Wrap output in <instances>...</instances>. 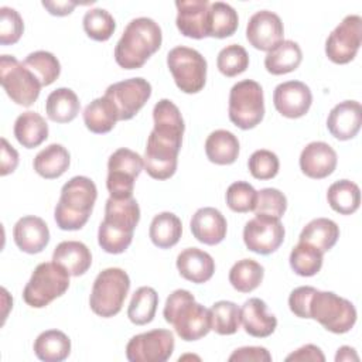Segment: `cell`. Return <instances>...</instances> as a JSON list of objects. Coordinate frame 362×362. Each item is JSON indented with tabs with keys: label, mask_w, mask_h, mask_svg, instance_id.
<instances>
[{
	"label": "cell",
	"mask_w": 362,
	"mask_h": 362,
	"mask_svg": "<svg viewBox=\"0 0 362 362\" xmlns=\"http://www.w3.org/2000/svg\"><path fill=\"white\" fill-rule=\"evenodd\" d=\"M303 59L300 45L291 40H283L264 57V66L273 75H283L294 71Z\"/></svg>",
	"instance_id": "31"
},
{
	"label": "cell",
	"mask_w": 362,
	"mask_h": 362,
	"mask_svg": "<svg viewBox=\"0 0 362 362\" xmlns=\"http://www.w3.org/2000/svg\"><path fill=\"white\" fill-rule=\"evenodd\" d=\"M211 313V329L219 335H232L240 325V308L226 300H221L212 304Z\"/></svg>",
	"instance_id": "41"
},
{
	"label": "cell",
	"mask_w": 362,
	"mask_h": 362,
	"mask_svg": "<svg viewBox=\"0 0 362 362\" xmlns=\"http://www.w3.org/2000/svg\"><path fill=\"white\" fill-rule=\"evenodd\" d=\"M337 153L325 141L308 143L300 154V168L310 178H325L337 167Z\"/></svg>",
	"instance_id": "21"
},
{
	"label": "cell",
	"mask_w": 362,
	"mask_h": 362,
	"mask_svg": "<svg viewBox=\"0 0 362 362\" xmlns=\"http://www.w3.org/2000/svg\"><path fill=\"white\" fill-rule=\"evenodd\" d=\"M23 64L34 74L41 86L51 85L61 72V65L58 58L48 51H34L27 55Z\"/></svg>",
	"instance_id": "42"
},
{
	"label": "cell",
	"mask_w": 362,
	"mask_h": 362,
	"mask_svg": "<svg viewBox=\"0 0 362 362\" xmlns=\"http://www.w3.org/2000/svg\"><path fill=\"white\" fill-rule=\"evenodd\" d=\"M339 238V228L338 225L328 218H317L310 221L301 230L298 242H305L322 253L332 249Z\"/></svg>",
	"instance_id": "34"
},
{
	"label": "cell",
	"mask_w": 362,
	"mask_h": 362,
	"mask_svg": "<svg viewBox=\"0 0 362 362\" xmlns=\"http://www.w3.org/2000/svg\"><path fill=\"white\" fill-rule=\"evenodd\" d=\"M96 197L98 189L95 182L85 175L72 177L65 182L54 211L58 228L62 230L81 229L92 214Z\"/></svg>",
	"instance_id": "5"
},
{
	"label": "cell",
	"mask_w": 362,
	"mask_h": 362,
	"mask_svg": "<svg viewBox=\"0 0 362 362\" xmlns=\"http://www.w3.org/2000/svg\"><path fill=\"white\" fill-rule=\"evenodd\" d=\"M0 82L8 98L20 106H31L40 96L41 83L16 57H0Z\"/></svg>",
	"instance_id": "11"
},
{
	"label": "cell",
	"mask_w": 362,
	"mask_h": 362,
	"mask_svg": "<svg viewBox=\"0 0 362 362\" xmlns=\"http://www.w3.org/2000/svg\"><path fill=\"white\" fill-rule=\"evenodd\" d=\"M119 120L117 110L112 100L105 95L93 99L83 110V122L92 133H107Z\"/></svg>",
	"instance_id": "32"
},
{
	"label": "cell",
	"mask_w": 362,
	"mask_h": 362,
	"mask_svg": "<svg viewBox=\"0 0 362 362\" xmlns=\"http://www.w3.org/2000/svg\"><path fill=\"white\" fill-rule=\"evenodd\" d=\"M284 233V226L279 218L256 214L243 228V242L255 253L270 255L280 247Z\"/></svg>",
	"instance_id": "15"
},
{
	"label": "cell",
	"mask_w": 362,
	"mask_h": 362,
	"mask_svg": "<svg viewBox=\"0 0 362 362\" xmlns=\"http://www.w3.org/2000/svg\"><path fill=\"white\" fill-rule=\"evenodd\" d=\"M322 256L324 253L315 246L298 242L290 253V266L298 276L310 277L321 270Z\"/></svg>",
	"instance_id": "40"
},
{
	"label": "cell",
	"mask_w": 362,
	"mask_h": 362,
	"mask_svg": "<svg viewBox=\"0 0 362 362\" xmlns=\"http://www.w3.org/2000/svg\"><path fill=\"white\" fill-rule=\"evenodd\" d=\"M180 274L197 284L208 281L215 272V262L209 253L198 247H187L177 256Z\"/></svg>",
	"instance_id": "25"
},
{
	"label": "cell",
	"mask_w": 362,
	"mask_h": 362,
	"mask_svg": "<svg viewBox=\"0 0 362 362\" xmlns=\"http://www.w3.org/2000/svg\"><path fill=\"white\" fill-rule=\"evenodd\" d=\"M327 199L335 212L351 215L359 208L361 191L355 182L349 180H339L328 187Z\"/></svg>",
	"instance_id": "36"
},
{
	"label": "cell",
	"mask_w": 362,
	"mask_h": 362,
	"mask_svg": "<svg viewBox=\"0 0 362 362\" xmlns=\"http://www.w3.org/2000/svg\"><path fill=\"white\" fill-rule=\"evenodd\" d=\"M361 40L362 18L358 14H349L328 35L325 54L335 64H348L355 58Z\"/></svg>",
	"instance_id": "14"
},
{
	"label": "cell",
	"mask_w": 362,
	"mask_h": 362,
	"mask_svg": "<svg viewBox=\"0 0 362 362\" xmlns=\"http://www.w3.org/2000/svg\"><path fill=\"white\" fill-rule=\"evenodd\" d=\"M216 66L225 76H236L249 66L247 51L239 44H229L223 47L216 58Z\"/></svg>",
	"instance_id": "44"
},
{
	"label": "cell",
	"mask_w": 362,
	"mask_h": 362,
	"mask_svg": "<svg viewBox=\"0 0 362 362\" xmlns=\"http://www.w3.org/2000/svg\"><path fill=\"white\" fill-rule=\"evenodd\" d=\"M239 24V17L236 10L225 1L209 3L208 27L209 37L225 38L232 35Z\"/></svg>",
	"instance_id": "39"
},
{
	"label": "cell",
	"mask_w": 362,
	"mask_h": 362,
	"mask_svg": "<svg viewBox=\"0 0 362 362\" xmlns=\"http://www.w3.org/2000/svg\"><path fill=\"white\" fill-rule=\"evenodd\" d=\"M270 362L272 355L263 346H242L233 351L229 356V362Z\"/></svg>",
	"instance_id": "49"
},
{
	"label": "cell",
	"mask_w": 362,
	"mask_h": 362,
	"mask_svg": "<svg viewBox=\"0 0 362 362\" xmlns=\"http://www.w3.org/2000/svg\"><path fill=\"white\" fill-rule=\"evenodd\" d=\"M283 35L281 18L270 10H259L247 21L246 38L256 49L269 52L283 41Z\"/></svg>",
	"instance_id": "17"
},
{
	"label": "cell",
	"mask_w": 362,
	"mask_h": 362,
	"mask_svg": "<svg viewBox=\"0 0 362 362\" xmlns=\"http://www.w3.org/2000/svg\"><path fill=\"white\" fill-rule=\"evenodd\" d=\"M81 102L76 93L69 88H58L52 90L45 100L47 116L57 123H68L76 117Z\"/></svg>",
	"instance_id": "33"
},
{
	"label": "cell",
	"mask_w": 362,
	"mask_h": 362,
	"mask_svg": "<svg viewBox=\"0 0 362 362\" xmlns=\"http://www.w3.org/2000/svg\"><path fill=\"white\" fill-rule=\"evenodd\" d=\"M52 262L61 264L69 276H81L92 264V255L88 246L79 240H64L57 245Z\"/></svg>",
	"instance_id": "26"
},
{
	"label": "cell",
	"mask_w": 362,
	"mask_h": 362,
	"mask_svg": "<svg viewBox=\"0 0 362 362\" xmlns=\"http://www.w3.org/2000/svg\"><path fill=\"white\" fill-rule=\"evenodd\" d=\"M257 191L246 181L232 182L226 189V204L235 212H249L256 206Z\"/></svg>",
	"instance_id": "45"
},
{
	"label": "cell",
	"mask_w": 362,
	"mask_h": 362,
	"mask_svg": "<svg viewBox=\"0 0 362 362\" xmlns=\"http://www.w3.org/2000/svg\"><path fill=\"white\" fill-rule=\"evenodd\" d=\"M286 361H313V362H324L325 356L322 351L313 344H307L297 351L287 355Z\"/></svg>",
	"instance_id": "51"
},
{
	"label": "cell",
	"mask_w": 362,
	"mask_h": 362,
	"mask_svg": "<svg viewBox=\"0 0 362 362\" xmlns=\"http://www.w3.org/2000/svg\"><path fill=\"white\" fill-rule=\"evenodd\" d=\"M158 305V294L153 287H139L130 300L127 308L129 320L136 325H144L153 321Z\"/></svg>",
	"instance_id": "37"
},
{
	"label": "cell",
	"mask_w": 362,
	"mask_h": 362,
	"mask_svg": "<svg viewBox=\"0 0 362 362\" xmlns=\"http://www.w3.org/2000/svg\"><path fill=\"white\" fill-rule=\"evenodd\" d=\"M167 65L180 90L199 92L206 81V59L194 48L178 45L167 54Z\"/></svg>",
	"instance_id": "10"
},
{
	"label": "cell",
	"mask_w": 362,
	"mask_h": 362,
	"mask_svg": "<svg viewBox=\"0 0 362 362\" xmlns=\"http://www.w3.org/2000/svg\"><path fill=\"white\" fill-rule=\"evenodd\" d=\"M14 136L23 147L34 148L48 137V124L40 113L27 110L16 119Z\"/></svg>",
	"instance_id": "28"
},
{
	"label": "cell",
	"mask_w": 362,
	"mask_h": 362,
	"mask_svg": "<svg viewBox=\"0 0 362 362\" xmlns=\"http://www.w3.org/2000/svg\"><path fill=\"white\" fill-rule=\"evenodd\" d=\"M83 30L95 41H106L112 37L116 23L113 16L105 8H90L83 16Z\"/></svg>",
	"instance_id": "43"
},
{
	"label": "cell",
	"mask_w": 362,
	"mask_h": 362,
	"mask_svg": "<svg viewBox=\"0 0 362 362\" xmlns=\"http://www.w3.org/2000/svg\"><path fill=\"white\" fill-rule=\"evenodd\" d=\"M69 287V273L55 262L40 263L23 290L24 301L34 308H42L62 296Z\"/></svg>",
	"instance_id": "8"
},
{
	"label": "cell",
	"mask_w": 362,
	"mask_h": 362,
	"mask_svg": "<svg viewBox=\"0 0 362 362\" xmlns=\"http://www.w3.org/2000/svg\"><path fill=\"white\" fill-rule=\"evenodd\" d=\"M139 221L140 208L133 197H109L105 205V218L98 230L99 246L112 255L123 253L132 243Z\"/></svg>",
	"instance_id": "3"
},
{
	"label": "cell",
	"mask_w": 362,
	"mask_h": 362,
	"mask_svg": "<svg viewBox=\"0 0 362 362\" xmlns=\"http://www.w3.org/2000/svg\"><path fill=\"white\" fill-rule=\"evenodd\" d=\"M264 116V98L262 86L252 79L235 83L229 92V119L239 129L257 126Z\"/></svg>",
	"instance_id": "9"
},
{
	"label": "cell",
	"mask_w": 362,
	"mask_h": 362,
	"mask_svg": "<svg viewBox=\"0 0 362 362\" xmlns=\"http://www.w3.org/2000/svg\"><path fill=\"white\" fill-rule=\"evenodd\" d=\"M288 307L294 315L313 318L334 334L348 332L356 322V308L349 300L311 286L294 288L288 296Z\"/></svg>",
	"instance_id": "2"
},
{
	"label": "cell",
	"mask_w": 362,
	"mask_h": 362,
	"mask_svg": "<svg viewBox=\"0 0 362 362\" xmlns=\"http://www.w3.org/2000/svg\"><path fill=\"white\" fill-rule=\"evenodd\" d=\"M163 315L184 341L201 339L211 331L209 310L197 303L194 296L184 288H178L167 297Z\"/></svg>",
	"instance_id": "6"
},
{
	"label": "cell",
	"mask_w": 362,
	"mask_h": 362,
	"mask_svg": "<svg viewBox=\"0 0 362 362\" xmlns=\"http://www.w3.org/2000/svg\"><path fill=\"white\" fill-rule=\"evenodd\" d=\"M24 31V23L16 8L3 6L0 7V42L10 45L20 40Z\"/></svg>",
	"instance_id": "48"
},
{
	"label": "cell",
	"mask_w": 362,
	"mask_h": 362,
	"mask_svg": "<svg viewBox=\"0 0 362 362\" xmlns=\"http://www.w3.org/2000/svg\"><path fill=\"white\" fill-rule=\"evenodd\" d=\"M34 354L44 362H61L71 354V339L59 329L41 332L34 341Z\"/></svg>",
	"instance_id": "30"
},
{
	"label": "cell",
	"mask_w": 362,
	"mask_h": 362,
	"mask_svg": "<svg viewBox=\"0 0 362 362\" xmlns=\"http://www.w3.org/2000/svg\"><path fill=\"white\" fill-rule=\"evenodd\" d=\"M264 269L253 259L238 260L229 270V283L240 293H250L257 288L263 280Z\"/></svg>",
	"instance_id": "38"
},
{
	"label": "cell",
	"mask_w": 362,
	"mask_h": 362,
	"mask_svg": "<svg viewBox=\"0 0 362 362\" xmlns=\"http://www.w3.org/2000/svg\"><path fill=\"white\" fill-rule=\"evenodd\" d=\"M144 167V160L136 151L122 147L117 148L107 161L106 188L113 198L133 197L134 180Z\"/></svg>",
	"instance_id": "12"
},
{
	"label": "cell",
	"mask_w": 362,
	"mask_h": 362,
	"mask_svg": "<svg viewBox=\"0 0 362 362\" xmlns=\"http://www.w3.org/2000/svg\"><path fill=\"white\" fill-rule=\"evenodd\" d=\"M69 163V151L62 144L52 143L38 151L33 161V167L38 175L52 180L61 177L68 170Z\"/></svg>",
	"instance_id": "27"
},
{
	"label": "cell",
	"mask_w": 362,
	"mask_h": 362,
	"mask_svg": "<svg viewBox=\"0 0 362 362\" xmlns=\"http://www.w3.org/2000/svg\"><path fill=\"white\" fill-rule=\"evenodd\" d=\"M153 119L154 127L143 157L144 168L150 177L167 180L177 170L185 124L180 109L170 99H161L154 105Z\"/></svg>",
	"instance_id": "1"
},
{
	"label": "cell",
	"mask_w": 362,
	"mask_h": 362,
	"mask_svg": "<svg viewBox=\"0 0 362 362\" xmlns=\"http://www.w3.org/2000/svg\"><path fill=\"white\" fill-rule=\"evenodd\" d=\"M130 288L129 274L119 267L102 270L92 286L89 305L92 311L103 318L116 315L126 300Z\"/></svg>",
	"instance_id": "7"
},
{
	"label": "cell",
	"mask_w": 362,
	"mask_h": 362,
	"mask_svg": "<svg viewBox=\"0 0 362 362\" xmlns=\"http://www.w3.org/2000/svg\"><path fill=\"white\" fill-rule=\"evenodd\" d=\"M191 232L197 240L205 245H218L226 236L228 223L225 216L212 206L199 208L191 218Z\"/></svg>",
	"instance_id": "23"
},
{
	"label": "cell",
	"mask_w": 362,
	"mask_h": 362,
	"mask_svg": "<svg viewBox=\"0 0 362 362\" xmlns=\"http://www.w3.org/2000/svg\"><path fill=\"white\" fill-rule=\"evenodd\" d=\"M13 238L20 250L40 253L49 242V229L44 219L34 215L20 218L13 228Z\"/></svg>",
	"instance_id": "22"
},
{
	"label": "cell",
	"mask_w": 362,
	"mask_h": 362,
	"mask_svg": "<svg viewBox=\"0 0 362 362\" xmlns=\"http://www.w3.org/2000/svg\"><path fill=\"white\" fill-rule=\"evenodd\" d=\"M273 103L280 115L296 119L308 112L313 103V93L304 82L287 81L274 88Z\"/></svg>",
	"instance_id": "18"
},
{
	"label": "cell",
	"mask_w": 362,
	"mask_h": 362,
	"mask_svg": "<svg viewBox=\"0 0 362 362\" xmlns=\"http://www.w3.org/2000/svg\"><path fill=\"white\" fill-rule=\"evenodd\" d=\"M286 209H287V198L277 188H263L257 191L256 206L253 209L256 214H263V215H269L280 219L286 212Z\"/></svg>",
	"instance_id": "47"
},
{
	"label": "cell",
	"mask_w": 362,
	"mask_h": 362,
	"mask_svg": "<svg viewBox=\"0 0 362 362\" xmlns=\"http://www.w3.org/2000/svg\"><path fill=\"white\" fill-rule=\"evenodd\" d=\"M42 6L48 10V13L54 16H66L71 14L72 10L78 6L76 1H42Z\"/></svg>",
	"instance_id": "52"
},
{
	"label": "cell",
	"mask_w": 362,
	"mask_h": 362,
	"mask_svg": "<svg viewBox=\"0 0 362 362\" xmlns=\"http://www.w3.org/2000/svg\"><path fill=\"white\" fill-rule=\"evenodd\" d=\"M351 359L358 361V355H356L355 349L351 348V346H346V345L341 346V348L338 349L337 355H335V361L339 362V361H351Z\"/></svg>",
	"instance_id": "53"
},
{
	"label": "cell",
	"mask_w": 362,
	"mask_h": 362,
	"mask_svg": "<svg viewBox=\"0 0 362 362\" xmlns=\"http://www.w3.org/2000/svg\"><path fill=\"white\" fill-rule=\"evenodd\" d=\"M182 233L180 218L173 212H160L150 223L148 235L151 242L160 249H168L178 243Z\"/></svg>",
	"instance_id": "35"
},
{
	"label": "cell",
	"mask_w": 362,
	"mask_h": 362,
	"mask_svg": "<svg viewBox=\"0 0 362 362\" xmlns=\"http://www.w3.org/2000/svg\"><path fill=\"white\" fill-rule=\"evenodd\" d=\"M205 153L208 160L215 164H232L239 156V140L232 132L218 129L206 137Z\"/></svg>",
	"instance_id": "29"
},
{
	"label": "cell",
	"mask_w": 362,
	"mask_h": 362,
	"mask_svg": "<svg viewBox=\"0 0 362 362\" xmlns=\"http://www.w3.org/2000/svg\"><path fill=\"white\" fill-rule=\"evenodd\" d=\"M175 24L180 33L189 38L209 37L208 14L209 1L206 0H177Z\"/></svg>",
	"instance_id": "19"
},
{
	"label": "cell",
	"mask_w": 362,
	"mask_h": 362,
	"mask_svg": "<svg viewBox=\"0 0 362 362\" xmlns=\"http://www.w3.org/2000/svg\"><path fill=\"white\" fill-rule=\"evenodd\" d=\"M240 322L245 331L256 338L272 335L277 327V318L267 313L266 303L257 297H252L243 303L240 308Z\"/></svg>",
	"instance_id": "24"
},
{
	"label": "cell",
	"mask_w": 362,
	"mask_h": 362,
	"mask_svg": "<svg viewBox=\"0 0 362 362\" xmlns=\"http://www.w3.org/2000/svg\"><path fill=\"white\" fill-rule=\"evenodd\" d=\"M161 28L153 18H133L115 47V59L124 69H137L161 47Z\"/></svg>",
	"instance_id": "4"
},
{
	"label": "cell",
	"mask_w": 362,
	"mask_h": 362,
	"mask_svg": "<svg viewBox=\"0 0 362 362\" xmlns=\"http://www.w3.org/2000/svg\"><path fill=\"white\" fill-rule=\"evenodd\" d=\"M18 165V153L17 150L1 137V156H0V174L7 175L13 173Z\"/></svg>",
	"instance_id": "50"
},
{
	"label": "cell",
	"mask_w": 362,
	"mask_h": 362,
	"mask_svg": "<svg viewBox=\"0 0 362 362\" xmlns=\"http://www.w3.org/2000/svg\"><path fill=\"white\" fill-rule=\"evenodd\" d=\"M174 335L170 329H151L134 335L126 345L130 362H165L174 352Z\"/></svg>",
	"instance_id": "13"
},
{
	"label": "cell",
	"mask_w": 362,
	"mask_h": 362,
	"mask_svg": "<svg viewBox=\"0 0 362 362\" xmlns=\"http://www.w3.org/2000/svg\"><path fill=\"white\" fill-rule=\"evenodd\" d=\"M105 96L115 105L119 120H129L151 96V85L144 78H130L109 85Z\"/></svg>",
	"instance_id": "16"
},
{
	"label": "cell",
	"mask_w": 362,
	"mask_h": 362,
	"mask_svg": "<svg viewBox=\"0 0 362 362\" xmlns=\"http://www.w3.org/2000/svg\"><path fill=\"white\" fill-rule=\"evenodd\" d=\"M362 123V107L356 100H344L335 105L327 117L328 132L338 140L356 136Z\"/></svg>",
	"instance_id": "20"
},
{
	"label": "cell",
	"mask_w": 362,
	"mask_h": 362,
	"mask_svg": "<svg viewBox=\"0 0 362 362\" xmlns=\"http://www.w3.org/2000/svg\"><path fill=\"white\" fill-rule=\"evenodd\" d=\"M247 167L250 174L257 180H270L277 175L280 161L279 157L266 148L256 150L252 153L247 161Z\"/></svg>",
	"instance_id": "46"
}]
</instances>
